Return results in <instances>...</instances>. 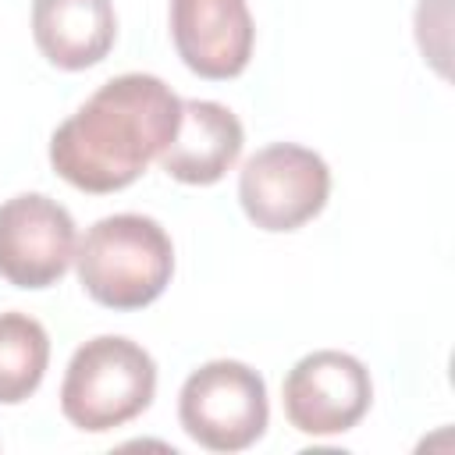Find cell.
Here are the masks:
<instances>
[{"label": "cell", "mask_w": 455, "mask_h": 455, "mask_svg": "<svg viewBox=\"0 0 455 455\" xmlns=\"http://www.w3.org/2000/svg\"><path fill=\"white\" fill-rule=\"evenodd\" d=\"M181 100L156 75H117L103 82L50 135L53 171L92 196L128 188L174 139Z\"/></svg>", "instance_id": "6da1fadb"}, {"label": "cell", "mask_w": 455, "mask_h": 455, "mask_svg": "<svg viewBox=\"0 0 455 455\" xmlns=\"http://www.w3.org/2000/svg\"><path fill=\"white\" fill-rule=\"evenodd\" d=\"M85 295L107 309H142L164 295L174 274V245L160 220L114 213L96 220L75 249Z\"/></svg>", "instance_id": "7a4b0ae2"}, {"label": "cell", "mask_w": 455, "mask_h": 455, "mask_svg": "<svg viewBox=\"0 0 455 455\" xmlns=\"http://www.w3.org/2000/svg\"><path fill=\"white\" fill-rule=\"evenodd\" d=\"M153 395V355L132 338L100 334L75 348L60 384V412L85 434H107L146 412Z\"/></svg>", "instance_id": "3957f363"}, {"label": "cell", "mask_w": 455, "mask_h": 455, "mask_svg": "<svg viewBox=\"0 0 455 455\" xmlns=\"http://www.w3.org/2000/svg\"><path fill=\"white\" fill-rule=\"evenodd\" d=\"M178 419L196 444L210 451H242L267 430V384L252 366L238 359L203 363L181 384Z\"/></svg>", "instance_id": "277c9868"}, {"label": "cell", "mask_w": 455, "mask_h": 455, "mask_svg": "<svg viewBox=\"0 0 455 455\" xmlns=\"http://www.w3.org/2000/svg\"><path fill=\"white\" fill-rule=\"evenodd\" d=\"M331 196V171L320 153L299 142L256 149L238 174V203L263 231H295L313 220Z\"/></svg>", "instance_id": "5b68a950"}, {"label": "cell", "mask_w": 455, "mask_h": 455, "mask_svg": "<svg viewBox=\"0 0 455 455\" xmlns=\"http://www.w3.org/2000/svg\"><path fill=\"white\" fill-rule=\"evenodd\" d=\"M78 235L71 213L43 196L21 192L0 203V277L14 288H50L75 263Z\"/></svg>", "instance_id": "8992f818"}, {"label": "cell", "mask_w": 455, "mask_h": 455, "mask_svg": "<svg viewBox=\"0 0 455 455\" xmlns=\"http://www.w3.org/2000/svg\"><path fill=\"white\" fill-rule=\"evenodd\" d=\"M284 398V416L299 434L309 437H331L352 430L370 402H373V384L370 370L338 348H320L302 355L281 387Z\"/></svg>", "instance_id": "52a82bcc"}, {"label": "cell", "mask_w": 455, "mask_h": 455, "mask_svg": "<svg viewBox=\"0 0 455 455\" xmlns=\"http://www.w3.org/2000/svg\"><path fill=\"white\" fill-rule=\"evenodd\" d=\"M171 39L199 78H235L252 57V14L245 0H171Z\"/></svg>", "instance_id": "ba28073f"}, {"label": "cell", "mask_w": 455, "mask_h": 455, "mask_svg": "<svg viewBox=\"0 0 455 455\" xmlns=\"http://www.w3.org/2000/svg\"><path fill=\"white\" fill-rule=\"evenodd\" d=\"M242 121L213 100H181L174 139L156 156L160 167L181 185H213L242 156Z\"/></svg>", "instance_id": "9c48e42d"}, {"label": "cell", "mask_w": 455, "mask_h": 455, "mask_svg": "<svg viewBox=\"0 0 455 455\" xmlns=\"http://www.w3.org/2000/svg\"><path fill=\"white\" fill-rule=\"evenodd\" d=\"M32 39L60 71L100 64L117 39L110 0H32Z\"/></svg>", "instance_id": "30bf717a"}, {"label": "cell", "mask_w": 455, "mask_h": 455, "mask_svg": "<svg viewBox=\"0 0 455 455\" xmlns=\"http://www.w3.org/2000/svg\"><path fill=\"white\" fill-rule=\"evenodd\" d=\"M50 363L46 327L28 313H0V405H18L43 384Z\"/></svg>", "instance_id": "8fae6325"}]
</instances>
